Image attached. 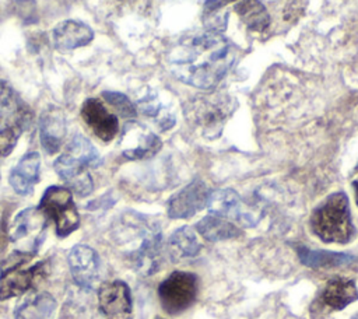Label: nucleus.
Here are the masks:
<instances>
[{
	"label": "nucleus",
	"mask_w": 358,
	"mask_h": 319,
	"mask_svg": "<svg viewBox=\"0 0 358 319\" xmlns=\"http://www.w3.org/2000/svg\"><path fill=\"white\" fill-rule=\"evenodd\" d=\"M235 109L234 99L222 92H210L192 98L183 112L187 122L199 129L204 137L215 139Z\"/></svg>",
	"instance_id": "nucleus-3"
},
{
	"label": "nucleus",
	"mask_w": 358,
	"mask_h": 319,
	"mask_svg": "<svg viewBox=\"0 0 358 319\" xmlns=\"http://www.w3.org/2000/svg\"><path fill=\"white\" fill-rule=\"evenodd\" d=\"M94 39V31L90 25L76 21L67 20L62 21L53 28V42L55 46L60 50H73L81 46L88 45Z\"/></svg>",
	"instance_id": "nucleus-17"
},
{
	"label": "nucleus",
	"mask_w": 358,
	"mask_h": 319,
	"mask_svg": "<svg viewBox=\"0 0 358 319\" xmlns=\"http://www.w3.org/2000/svg\"><path fill=\"white\" fill-rule=\"evenodd\" d=\"M161 146L159 137L144 125L138 122L126 123L120 137V148L127 160L150 158L159 151Z\"/></svg>",
	"instance_id": "nucleus-8"
},
{
	"label": "nucleus",
	"mask_w": 358,
	"mask_h": 319,
	"mask_svg": "<svg viewBox=\"0 0 358 319\" xmlns=\"http://www.w3.org/2000/svg\"><path fill=\"white\" fill-rule=\"evenodd\" d=\"M164 311L179 315L193 305L197 297V277L190 271H173L158 287Z\"/></svg>",
	"instance_id": "nucleus-5"
},
{
	"label": "nucleus",
	"mask_w": 358,
	"mask_h": 319,
	"mask_svg": "<svg viewBox=\"0 0 358 319\" xmlns=\"http://www.w3.org/2000/svg\"><path fill=\"white\" fill-rule=\"evenodd\" d=\"M66 154H69L70 157L80 161L88 168H96L101 164V157L96 148L87 137L81 134L73 136V139L69 141L66 147Z\"/></svg>",
	"instance_id": "nucleus-23"
},
{
	"label": "nucleus",
	"mask_w": 358,
	"mask_h": 319,
	"mask_svg": "<svg viewBox=\"0 0 358 319\" xmlns=\"http://www.w3.org/2000/svg\"><path fill=\"white\" fill-rule=\"evenodd\" d=\"M55 171L62 178V180L78 196L84 197L92 192L94 182L88 172V166L74 160L69 154L64 153L55 161Z\"/></svg>",
	"instance_id": "nucleus-15"
},
{
	"label": "nucleus",
	"mask_w": 358,
	"mask_h": 319,
	"mask_svg": "<svg viewBox=\"0 0 358 319\" xmlns=\"http://www.w3.org/2000/svg\"><path fill=\"white\" fill-rule=\"evenodd\" d=\"M234 8L250 31L263 32L270 25V15L259 0H238Z\"/></svg>",
	"instance_id": "nucleus-22"
},
{
	"label": "nucleus",
	"mask_w": 358,
	"mask_h": 319,
	"mask_svg": "<svg viewBox=\"0 0 358 319\" xmlns=\"http://www.w3.org/2000/svg\"><path fill=\"white\" fill-rule=\"evenodd\" d=\"M31 255L21 252L10 266H7L0 276V299H8L27 292L36 281L38 277L43 276L45 263L39 262L32 267L22 269V262H27Z\"/></svg>",
	"instance_id": "nucleus-7"
},
{
	"label": "nucleus",
	"mask_w": 358,
	"mask_h": 319,
	"mask_svg": "<svg viewBox=\"0 0 358 319\" xmlns=\"http://www.w3.org/2000/svg\"><path fill=\"white\" fill-rule=\"evenodd\" d=\"M99 311L105 319H130L133 306L130 288L124 281L115 280L101 285L98 291Z\"/></svg>",
	"instance_id": "nucleus-10"
},
{
	"label": "nucleus",
	"mask_w": 358,
	"mask_h": 319,
	"mask_svg": "<svg viewBox=\"0 0 358 319\" xmlns=\"http://www.w3.org/2000/svg\"><path fill=\"white\" fill-rule=\"evenodd\" d=\"M207 208L211 214L232 218L246 227L255 225L257 218H255L253 211L248 210L242 203V199L234 189H220L210 193Z\"/></svg>",
	"instance_id": "nucleus-11"
},
{
	"label": "nucleus",
	"mask_w": 358,
	"mask_h": 319,
	"mask_svg": "<svg viewBox=\"0 0 358 319\" xmlns=\"http://www.w3.org/2000/svg\"><path fill=\"white\" fill-rule=\"evenodd\" d=\"M169 246L180 256L190 257L200 250V242L196 232L190 227H182L176 229L169 238Z\"/></svg>",
	"instance_id": "nucleus-24"
},
{
	"label": "nucleus",
	"mask_w": 358,
	"mask_h": 319,
	"mask_svg": "<svg viewBox=\"0 0 358 319\" xmlns=\"http://www.w3.org/2000/svg\"><path fill=\"white\" fill-rule=\"evenodd\" d=\"M56 311V299L49 292H38L27 297L15 308V319H52Z\"/></svg>",
	"instance_id": "nucleus-19"
},
{
	"label": "nucleus",
	"mask_w": 358,
	"mask_h": 319,
	"mask_svg": "<svg viewBox=\"0 0 358 319\" xmlns=\"http://www.w3.org/2000/svg\"><path fill=\"white\" fill-rule=\"evenodd\" d=\"M196 231L207 241L215 242V241H225L232 239L241 235V231L238 227H235L229 220L210 214L204 218H201L196 224Z\"/></svg>",
	"instance_id": "nucleus-21"
},
{
	"label": "nucleus",
	"mask_w": 358,
	"mask_h": 319,
	"mask_svg": "<svg viewBox=\"0 0 358 319\" xmlns=\"http://www.w3.org/2000/svg\"><path fill=\"white\" fill-rule=\"evenodd\" d=\"M210 190L201 179H194L168 201V215L171 218H189L207 207Z\"/></svg>",
	"instance_id": "nucleus-9"
},
{
	"label": "nucleus",
	"mask_w": 358,
	"mask_h": 319,
	"mask_svg": "<svg viewBox=\"0 0 358 319\" xmlns=\"http://www.w3.org/2000/svg\"><path fill=\"white\" fill-rule=\"evenodd\" d=\"M312 232L326 243H347L354 236L348 197L344 192L327 196L312 213Z\"/></svg>",
	"instance_id": "nucleus-2"
},
{
	"label": "nucleus",
	"mask_w": 358,
	"mask_h": 319,
	"mask_svg": "<svg viewBox=\"0 0 358 319\" xmlns=\"http://www.w3.org/2000/svg\"><path fill=\"white\" fill-rule=\"evenodd\" d=\"M352 186H354V190H355V203L358 206V178L352 182Z\"/></svg>",
	"instance_id": "nucleus-29"
},
{
	"label": "nucleus",
	"mask_w": 358,
	"mask_h": 319,
	"mask_svg": "<svg viewBox=\"0 0 358 319\" xmlns=\"http://www.w3.org/2000/svg\"><path fill=\"white\" fill-rule=\"evenodd\" d=\"M99 256L87 245H76L69 253L70 273L80 287L92 288L99 274Z\"/></svg>",
	"instance_id": "nucleus-13"
},
{
	"label": "nucleus",
	"mask_w": 358,
	"mask_h": 319,
	"mask_svg": "<svg viewBox=\"0 0 358 319\" xmlns=\"http://www.w3.org/2000/svg\"><path fill=\"white\" fill-rule=\"evenodd\" d=\"M81 116L87 126L103 141L112 140L119 130L116 115L110 113L96 98H88L81 108Z\"/></svg>",
	"instance_id": "nucleus-14"
},
{
	"label": "nucleus",
	"mask_w": 358,
	"mask_h": 319,
	"mask_svg": "<svg viewBox=\"0 0 358 319\" xmlns=\"http://www.w3.org/2000/svg\"><path fill=\"white\" fill-rule=\"evenodd\" d=\"M235 55L229 42L214 29L182 36L168 55L173 76L196 88H214L229 71Z\"/></svg>",
	"instance_id": "nucleus-1"
},
{
	"label": "nucleus",
	"mask_w": 358,
	"mask_h": 319,
	"mask_svg": "<svg viewBox=\"0 0 358 319\" xmlns=\"http://www.w3.org/2000/svg\"><path fill=\"white\" fill-rule=\"evenodd\" d=\"M46 218L48 217L39 207H28L20 211L10 225V239L15 243H21L31 238L32 249L35 252L45 236Z\"/></svg>",
	"instance_id": "nucleus-12"
},
{
	"label": "nucleus",
	"mask_w": 358,
	"mask_h": 319,
	"mask_svg": "<svg viewBox=\"0 0 358 319\" xmlns=\"http://www.w3.org/2000/svg\"><path fill=\"white\" fill-rule=\"evenodd\" d=\"M102 97L123 118H134L136 116V108H134L133 102L124 94L116 92V91H103Z\"/></svg>",
	"instance_id": "nucleus-25"
},
{
	"label": "nucleus",
	"mask_w": 358,
	"mask_h": 319,
	"mask_svg": "<svg viewBox=\"0 0 358 319\" xmlns=\"http://www.w3.org/2000/svg\"><path fill=\"white\" fill-rule=\"evenodd\" d=\"M306 0H289L287 7L284 8V20H295L303 11Z\"/></svg>",
	"instance_id": "nucleus-28"
},
{
	"label": "nucleus",
	"mask_w": 358,
	"mask_h": 319,
	"mask_svg": "<svg viewBox=\"0 0 358 319\" xmlns=\"http://www.w3.org/2000/svg\"><path fill=\"white\" fill-rule=\"evenodd\" d=\"M296 253L299 260L312 269L323 267H338L345 263H351L355 257L344 252H330V250H313L306 246H298Z\"/></svg>",
	"instance_id": "nucleus-20"
},
{
	"label": "nucleus",
	"mask_w": 358,
	"mask_h": 319,
	"mask_svg": "<svg viewBox=\"0 0 358 319\" xmlns=\"http://www.w3.org/2000/svg\"><path fill=\"white\" fill-rule=\"evenodd\" d=\"M14 11L24 24H34L38 21V11L35 0H15Z\"/></svg>",
	"instance_id": "nucleus-27"
},
{
	"label": "nucleus",
	"mask_w": 358,
	"mask_h": 319,
	"mask_svg": "<svg viewBox=\"0 0 358 319\" xmlns=\"http://www.w3.org/2000/svg\"><path fill=\"white\" fill-rule=\"evenodd\" d=\"M39 166H41L39 154L36 151L27 153L10 172L8 180L11 187L18 194H22V196L32 193L35 183L39 180Z\"/></svg>",
	"instance_id": "nucleus-18"
},
{
	"label": "nucleus",
	"mask_w": 358,
	"mask_h": 319,
	"mask_svg": "<svg viewBox=\"0 0 358 319\" xmlns=\"http://www.w3.org/2000/svg\"><path fill=\"white\" fill-rule=\"evenodd\" d=\"M21 130L11 125L0 126V157H7L17 144Z\"/></svg>",
	"instance_id": "nucleus-26"
},
{
	"label": "nucleus",
	"mask_w": 358,
	"mask_h": 319,
	"mask_svg": "<svg viewBox=\"0 0 358 319\" xmlns=\"http://www.w3.org/2000/svg\"><path fill=\"white\" fill-rule=\"evenodd\" d=\"M39 208L48 218H52L59 236H67L80 225V215L73 201L70 189L63 186H50L45 190Z\"/></svg>",
	"instance_id": "nucleus-4"
},
{
	"label": "nucleus",
	"mask_w": 358,
	"mask_h": 319,
	"mask_svg": "<svg viewBox=\"0 0 358 319\" xmlns=\"http://www.w3.org/2000/svg\"><path fill=\"white\" fill-rule=\"evenodd\" d=\"M358 299V290L352 280L345 277L330 278L310 306L313 319H322L331 311H341Z\"/></svg>",
	"instance_id": "nucleus-6"
},
{
	"label": "nucleus",
	"mask_w": 358,
	"mask_h": 319,
	"mask_svg": "<svg viewBox=\"0 0 358 319\" xmlns=\"http://www.w3.org/2000/svg\"><path fill=\"white\" fill-rule=\"evenodd\" d=\"M66 132V118L62 109L50 106L42 112L39 119V136L41 144L46 153L55 154L60 150Z\"/></svg>",
	"instance_id": "nucleus-16"
}]
</instances>
